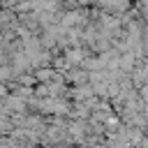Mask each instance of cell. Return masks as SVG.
I'll list each match as a JSON object with an SVG mask.
<instances>
[{"label": "cell", "mask_w": 148, "mask_h": 148, "mask_svg": "<svg viewBox=\"0 0 148 148\" xmlns=\"http://www.w3.org/2000/svg\"><path fill=\"white\" fill-rule=\"evenodd\" d=\"M76 21H79V12H67L65 18H62V25H72V23H76Z\"/></svg>", "instance_id": "1"}]
</instances>
